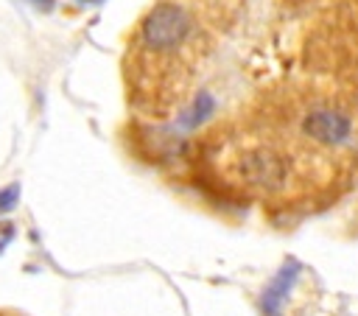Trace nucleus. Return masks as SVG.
<instances>
[{
  "label": "nucleus",
  "instance_id": "obj_3",
  "mask_svg": "<svg viewBox=\"0 0 358 316\" xmlns=\"http://www.w3.org/2000/svg\"><path fill=\"white\" fill-rule=\"evenodd\" d=\"M14 238V227L11 224H0V252L6 249V243Z\"/></svg>",
  "mask_w": 358,
  "mask_h": 316
},
{
  "label": "nucleus",
  "instance_id": "obj_2",
  "mask_svg": "<svg viewBox=\"0 0 358 316\" xmlns=\"http://www.w3.org/2000/svg\"><path fill=\"white\" fill-rule=\"evenodd\" d=\"M17 187H6V190H0V213H6V210H11L14 207V201H17Z\"/></svg>",
  "mask_w": 358,
  "mask_h": 316
},
{
  "label": "nucleus",
  "instance_id": "obj_1",
  "mask_svg": "<svg viewBox=\"0 0 358 316\" xmlns=\"http://www.w3.org/2000/svg\"><path fill=\"white\" fill-rule=\"evenodd\" d=\"M296 271V263H291V271H288V266L277 274V280L271 282V288L266 291V310L268 313H277V305L282 302V296H285V288L291 285V274Z\"/></svg>",
  "mask_w": 358,
  "mask_h": 316
}]
</instances>
